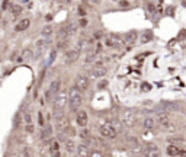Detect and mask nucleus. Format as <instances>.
<instances>
[{"label": "nucleus", "mask_w": 186, "mask_h": 157, "mask_svg": "<svg viewBox=\"0 0 186 157\" xmlns=\"http://www.w3.org/2000/svg\"><path fill=\"white\" fill-rule=\"evenodd\" d=\"M52 137V127H51L50 124H47V125H44L42 127V131H41V140H50Z\"/></svg>", "instance_id": "nucleus-16"}, {"label": "nucleus", "mask_w": 186, "mask_h": 157, "mask_svg": "<svg viewBox=\"0 0 186 157\" xmlns=\"http://www.w3.org/2000/svg\"><path fill=\"white\" fill-rule=\"evenodd\" d=\"M144 128L153 130V128H154V119H153V118H145V119H144Z\"/></svg>", "instance_id": "nucleus-23"}, {"label": "nucleus", "mask_w": 186, "mask_h": 157, "mask_svg": "<svg viewBox=\"0 0 186 157\" xmlns=\"http://www.w3.org/2000/svg\"><path fill=\"white\" fill-rule=\"evenodd\" d=\"M45 47H47V41H45V39H39V41H36V58H39V57L44 54Z\"/></svg>", "instance_id": "nucleus-18"}, {"label": "nucleus", "mask_w": 186, "mask_h": 157, "mask_svg": "<svg viewBox=\"0 0 186 157\" xmlns=\"http://www.w3.org/2000/svg\"><path fill=\"white\" fill-rule=\"evenodd\" d=\"M64 1H66V3H71V0H64Z\"/></svg>", "instance_id": "nucleus-44"}, {"label": "nucleus", "mask_w": 186, "mask_h": 157, "mask_svg": "<svg viewBox=\"0 0 186 157\" xmlns=\"http://www.w3.org/2000/svg\"><path fill=\"white\" fill-rule=\"evenodd\" d=\"M180 157H186V154H185V156H180Z\"/></svg>", "instance_id": "nucleus-45"}, {"label": "nucleus", "mask_w": 186, "mask_h": 157, "mask_svg": "<svg viewBox=\"0 0 186 157\" xmlns=\"http://www.w3.org/2000/svg\"><path fill=\"white\" fill-rule=\"evenodd\" d=\"M70 32H68L67 26H64V28H61L60 31H58V34H57V41H70Z\"/></svg>", "instance_id": "nucleus-17"}, {"label": "nucleus", "mask_w": 186, "mask_h": 157, "mask_svg": "<svg viewBox=\"0 0 186 157\" xmlns=\"http://www.w3.org/2000/svg\"><path fill=\"white\" fill-rule=\"evenodd\" d=\"M76 121H77V125H80L82 128H85L86 125H87V121H89L87 112H86V111H79V112H77V116H76Z\"/></svg>", "instance_id": "nucleus-12"}, {"label": "nucleus", "mask_w": 186, "mask_h": 157, "mask_svg": "<svg viewBox=\"0 0 186 157\" xmlns=\"http://www.w3.org/2000/svg\"><path fill=\"white\" fill-rule=\"evenodd\" d=\"M67 29H68V32H70V35H74L76 32H77V25H74V23H68Z\"/></svg>", "instance_id": "nucleus-29"}, {"label": "nucleus", "mask_w": 186, "mask_h": 157, "mask_svg": "<svg viewBox=\"0 0 186 157\" xmlns=\"http://www.w3.org/2000/svg\"><path fill=\"white\" fill-rule=\"evenodd\" d=\"M111 38H112V41H114V44H115V48H119L121 47V44H122V41H121V38H119L118 35H109Z\"/></svg>", "instance_id": "nucleus-26"}, {"label": "nucleus", "mask_w": 186, "mask_h": 157, "mask_svg": "<svg viewBox=\"0 0 186 157\" xmlns=\"http://www.w3.org/2000/svg\"><path fill=\"white\" fill-rule=\"evenodd\" d=\"M77 154H79V157H89L90 150H89L87 144H80V145L77 147Z\"/></svg>", "instance_id": "nucleus-19"}, {"label": "nucleus", "mask_w": 186, "mask_h": 157, "mask_svg": "<svg viewBox=\"0 0 186 157\" xmlns=\"http://www.w3.org/2000/svg\"><path fill=\"white\" fill-rule=\"evenodd\" d=\"M74 86L77 87L80 92H85L87 90V87H89V79L86 77V76H77L76 77V80H74Z\"/></svg>", "instance_id": "nucleus-9"}, {"label": "nucleus", "mask_w": 186, "mask_h": 157, "mask_svg": "<svg viewBox=\"0 0 186 157\" xmlns=\"http://www.w3.org/2000/svg\"><path fill=\"white\" fill-rule=\"evenodd\" d=\"M38 122H39V125L41 127H44L45 124H44V116H42V114L39 112V115H38Z\"/></svg>", "instance_id": "nucleus-39"}, {"label": "nucleus", "mask_w": 186, "mask_h": 157, "mask_svg": "<svg viewBox=\"0 0 186 157\" xmlns=\"http://www.w3.org/2000/svg\"><path fill=\"white\" fill-rule=\"evenodd\" d=\"M108 85H109L108 80H102V82H99V85H98V89H105Z\"/></svg>", "instance_id": "nucleus-36"}, {"label": "nucleus", "mask_w": 186, "mask_h": 157, "mask_svg": "<svg viewBox=\"0 0 186 157\" xmlns=\"http://www.w3.org/2000/svg\"><path fill=\"white\" fill-rule=\"evenodd\" d=\"M137 39H138V32L137 31H130V32L125 34V42L128 45H134L137 42Z\"/></svg>", "instance_id": "nucleus-13"}, {"label": "nucleus", "mask_w": 186, "mask_h": 157, "mask_svg": "<svg viewBox=\"0 0 186 157\" xmlns=\"http://www.w3.org/2000/svg\"><path fill=\"white\" fill-rule=\"evenodd\" d=\"M99 132H101V135L103 138H115L117 134H118V131H117L111 124H103V125H101Z\"/></svg>", "instance_id": "nucleus-6"}, {"label": "nucleus", "mask_w": 186, "mask_h": 157, "mask_svg": "<svg viewBox=\"0 0 186 157\" xmlns=\"http://www.w3.org/2000/svg\"><path fill=\"white\" fill-rule=\"evenodd\" d=\"M68 47V41H57V50H66Z\"/></svg>", "instance_id": "nucleus-28"}, {"label": "nucleus", "mask_w": 186, "mask_h": 157, "mask_svg": "<svg viewBox=\"0 0 186 157\" xmlns=\"http://www.w3.org/2000/svg\"><path fill=\"white\" fill-rule=\"evenodd\" d=\"M89 135H90V132L86 130V127H85V128H82V130H80V132H79V137H80V138H83V140H87V138H89Z\"/></svg>", "instance_id": "nucleus-27"}, {"label": "nucleus", "mask_w": 186, "mask_h": 157, "mask_svg": "<svg viewBox=\"0 0 186 157\" xmlns=\"http://www.w3.org/2000/svg\"><path fill=\"white\" fill-rule=\"evenodd\" d=\"M60 90H61V80L60 79H55V80H52L51 82L50 87L47 89V92H45V99L51 102V101H54V98L60 93Z\"/></svg>", "instance_id": "nucleus-3"}, {"label": "nucleus", "mask_w": 186, "mask_h": 157, "mask_svg": "<svg viewBox=\"0 0 186 157\" xmlns=\"http://www.w3.org/2000/svg\"><path fill=\"white\" fill-rule=\"evenodd\" d=\"M86 25H87V19H86V17H82V19L79 20V26H82V28H85Z\"/></svg>", "instance_id": "nucleus-38"}, {"label": "nucleus", "mask_w": 186, "mask_h": 157, "mask_svg": "<svg viewBox=\"0 0 186 157\" xmlns=\"http://www.w3.org/2000/svg\"><path fill=\"white\" fill-rule=\"evenodd\" d=\"M7 6H9V0H4V1H3V4H1V7L6 10V7H7Z\"/></svg>", "instance_id": "nucleus-41"}, {"label": "nucleus", "mask_w": 186, "mask_h": 157, "mask_svg": "<svg viewBox=\"0 0 186 157\" xmlns=\"http://www.w3.org/2000/svg\"><path fill=\"white\" fill-rule=\"evenodd\" d=\"M85 44H86L85 39H79V42H77V45H76V50H77V51H80V50L85 47Z\"/></svg>", "instance_id": "nucleus-33"}, {"label": "nucleus", "mask_w": 186, "mask_h": 157, "mask_svg": "<svg viewBox=\"0 0 186 157\" xmlns=\"http://www.w3.org/2000/svg\"><path fill=\"white\" fill-rule=\"evenodd\" d=\"M29 25H31V20H29V19H22V20L17 22V25L15 26V31H16V32H23V31H26V29L29 28Z\"/></svg>", "instance_id": "nucleus-15"}, {"label": "nucleus", "mask_w": 186, "mask_h": 157, "mask_svg": "<svg viewBox=\"0 0 186 157\" xmlns=\"http://www.w3.org/2000/svg\"><path fill=\"white\" fill-rule=\"evenodd\" d=\"M121 6L127 7V6H130V3H128V1H121Z\"/></svg>", "instance_id": "nucleus-43"}, {"label": "nucleus", "mask_w": 186, "mask_h": 157, "mask_svg": "<svg viewBox=\"0 0 186 157\" xmlns=\"http://www.w3.org/2000/svg\"><path fill=\"white\" fill-rule=\"evenodd\" d=\"M79 57H80V51H77L76 48H74V50H70V51L66 52V63H67V64L74 63V61L79 60Z\"/></svg>", "instance_id": "nucleus-11"}, {"label": "nucleus", "mask_w": 186, "mask_h": 157, "mask_svg": "<svg viewBox=\"0 0 186 157\" xmlns=\"http://www.w3.org/2000/svg\"><path fill=\"white\" fill-rule=\"evenodd\" d=\"M12 13H13V16H19V15L22 13V6L13 4V6H12Z\"/></svg>", "instance_id": "nucleus-25"}, {"label": "nucleus", "mask_w": 186, "mask_h": 157, "mask_svg": "<svg viewBox=\"0 0 186 157\" xmlns=\"http://www.w3.org/2000/svg\"><path fill=\"white\" fill-rule=\"evenodd\" d=\"M106 73H108V69L102 64L101 61H98V63L93 66V69L90 70V76H92V77H103Z\"/></svg>", "instance_id": "nucleus-8"}, {"label": "nucleus", "mask_w": 186, "mask_h": 157, "mask_svg": "<svg viewBox=\"0 0 186 157\" xmlns=\"http://www.w3.org/2000/svg\"><path fill=\"white\" fill-rule=\"evenodd\" d=\"M89 157H105V156L102 154L101 151H98V150H93V151H90Z\"/></svg>", "instance_id": "nucleus-34"}, {"label": "nucleus", "mask_w": 186, "mask_h": 157, "mask_svg": "<svg viewBox=\"0 0 186 157\" xmlns=\"http://www.w3.org/2000/svg\"><path fill=\"white\" fill-rule=\"evenodd\" d=\"M68 99H67V93L63 90H60V93L54 98V101H52V109H54V112H55V116L57 115H60L61 112H63V109L66 108V105H67Z\"/></svg>", "instance_id": "nucleus-2"}, {"label": "nucleus", "mask_w": 186, "mask_h": 157, "mask_svg": "<svg viewBox=\"0 0 186 157\" xmlns=\"http://www.w3.org/2000/svg\"><path fill=\"white\" fill-rule=\"evenodd\" d=\"M41 34L44 35V36H47V38H48V36L52 34V26H50V25L44 26V28H42V31H41Z\"/></svg>", "instance_id": "nucleus-24"}, {"label": "nucleus", "mask_w": 186, "mask_h": 157, "mask_svg": "<svg viewBox=\"0 0 186 157\" xmlns=\"http://www.w3.org/2000/svg\"><path fill=\"white\" fill-rule=\"evenodd\" d=\"M82 101H83L82 92L76 86L70 87V90H68V106H70V111L71 112H77L80 105H82Z\"/></svg>", "instance_id": "nucleus-1"}, {"label": "nucleus", "mask_w": 186, "mask_h": 157, "mask_svg": "<svg viewBox=\"0 0 186 157\" xmlns=\"http://www.w3.org/2000/svg\"><path fill=\"white\" fill-rule=\"evenodd\" d=\"M95 60H96V52L95 51H89L86 54V58H85L86 63H93Z\"/></svg>", "instance_id": "nucleus-22"}, {"label": "nucleus", "mask_w": 186, "mask_h": 157, "mask_svg": "<svg viewBox=\"0 0 186 157\" xmlns=\"http://www.w3.org/2000/svg\"><path fill=\"white\" fill-rule=\"evenodd\" d=\"M22 55H23V60H31L32 58V51L31 50H25Z\"/></svg>", "instance_id": "nucleus-31"}, {"label": "nucleus", "mask_w": 186, "mask_h": 157, "mask_svg": "<svg viewBox=\"0 0 186 157\" xmlns=\"http://www.w3.org/2000/svg\"><path fill=\"white\" fill-rule=\"evenodd\" d=\"M147 10H148L150 13H153V15L156 13V7H154L153 4H150V3H147Z\"/></svg>", "instance_id": "nucleus-37"}, {"label": "nucleus", "mask_w": 186, "mask_h": 157, "mask_svg": "<svg viewBox=\"0 0 186 157\" xmlns=\"http://www.w3.org/2000/svg\"><path fill=\"white\" fill-rule=\"evenodd\" d=\"M141 90H143V92H150V90H151V85H148V83H145V82L141 83Z\"/></svg>", "instance_id": "nucleus-32"}, {"label": "nucleus", "mask_w": 186, "mask_h": 157, "mask_svg": "<svg viewBox=\"0 0 186 157\" xmlns=\"http://www.w3.org/2000/svg\"><path fill=\"white\" fill-rule=\"evenodd\" d=\"M143 154H144V157H161L160 148L156 144H147L143 148Z\"/></svg>", "instance_id": "nucleus-7"}, {"label": "nucleus", "mask_w": 186, "mask_h": 157, "mask_svg": "<svg viewBox=\"0 0 186 157\" xmlns=\"http://www.w3.org/2000/svg\"><path fill=\"white\" fill-rule=\"evenodd\" d=\"M79 15H80V16H83V17H85V15H86V10H85V7H82V6H79Z\"/></svg>", "instance_id": "nucleus-40"}, {"label": "nucleus", "mask_w": 186, "mask_h": 157, "mask_svg": "<svg viewBox=\"0 0 186 157\" xmlns=\"http://www.w3.org/2000/svg\"><path fill=\"white\" fill-rule=\"evenodd\" d=\"M76 144H74V141L73 140H66V150H67L68 153H73L76 148Z\"/></svg>", "instance_id": "nucleus-21"}, {"label": "nucleus", "mask_w": 186, "mask_h": 157, "mask_svg": "<svg viewBox=\"0 0 186 157\" xmlns=\"http://www.w3.org/2000/svg\"><path fill=\"white\" fill-rule=\"evenodd\" d=\"M153 39V31H144L143 35L140 36V41H141V44H148L150 41Z\"/></svg>", "instance_id": "nucleus-20"}, {"label": "nucleus", "mask_w": 186, "mask_h": 157, "mask_svg": "<svg viewBox=\"0 0 186 157\" xmlns=\"http://www.w3.org/2000/svg\"><path fill=\"white\" fill-rule=\"evenodd\" d=\"M105 45L109 47V48H115V44H114V41H112L111 36H106V38H105Z\"/></svg>", "instance_id": "nucleus-30"}, {"label": "nucleus", "mask_w": 186, "mask_h": 157, "mask_svg": "<svg viewBox=\"0 0 186 157\" xmlns=\"http://www.w3.org/2000/svg\"><path fill=\"white\" fill-rule=\"evenodd\" d=\"M102 36V31H98L96 34H95V38H101Z\"/></svg>", "instance_id": "nucleus-42"}, {"label": "nucleus", "mask_w": 186, "mask_h": 157, "mask_svg": "<svg viewBox=\"0 0 186 157\" xmlns=\"http://www.w3.org/2000/svg\"><path fill=\"white\" fill-rule=\"evenodd\" d=\"M167 154L172 157H180V156H185L186 151L183 148H180V147H177V145H169L167 147Z\"/></svg>", "instance_id": "nucleus-10"}, {"label": "nucleus", "mask_w": 186, "mask_h": 157, "mask_svg": "<svg viewBox=\"0 0 186 157\" xmlns=\"http://www.w3.org/2000/svg\"><path fill=\"white\" fill-rule=\"evenodd\" d=\"M23 118H25L26 125H28V124H32V118H31V114H29V112H26V114L23 115Z\"/></svg>", "instance_id": "nucleus-35"}, {"label": "nucleus", "mask_w": 186, "mask_h": 157, "mask_svg": "<svg viewBox=\"0 0 186 157\" xmlns=\"http://www.w3.org/2000/svg\"><path fill=\"white\" fill-rule=\"evenodd\" d=\"M158 109H163L164 112H170V111L177 109V103L176 102H167V101H164V102H161V103L158 105Z\"/></svg>", "instance_id": "nucleus-14"}, {"label": "nucleus", "mask_w": 186, "mask_h": 157, "mask_svg": "<svg viewBox=\"0 0 186 157\" xmlns=\"http://www.w3.org/2000/svg\"><path fill=\"white\" fill-rule=\"evenodd\" d=\"M68 127H70V121H68L67 115L60 114V115L55 116V128H57L58 132H64Z\"/></svg>", "instance_id": "nucleus-5"}, {"label": "nucleus", "mask_w": 186, "mask_h": 157, "mask_svg": "<svg viewBox=\"0 0 186 157\" xmlns=\"http://www.w3.org/2000/svg\"><path fill=\"white\" fill-rule=\"evenodd\" d=\"M121 121L122 125L127 127V128H132L135 125V114L131 111V109H125L122 114H121Z\"/></svg>", "instance_id": "nucleus-4"}]
</instances>
